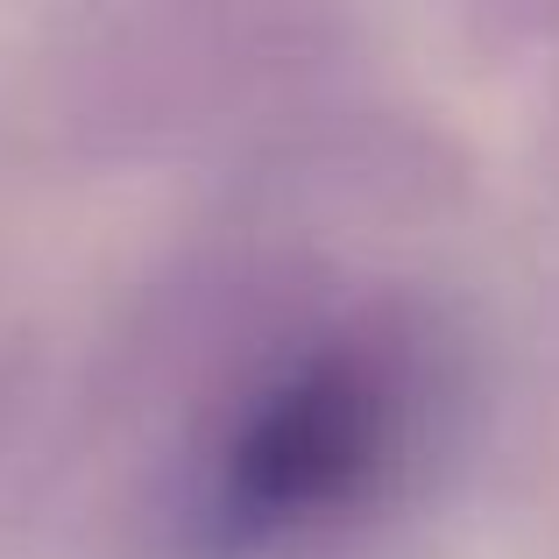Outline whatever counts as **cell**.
<instances>
[{
	"label": "cell",
	"instance_id": "6da1fadb",
	"mask_svg": "<svg viewBox=\"0 0 559 559\" xmlns=\"http://www.w3.org/2000/svg\"><path fill=\"white\" fill-rule=\"evenodd\" d=\"M390 376L361 355L298 369L227 453V518L241 532H298L347 510L390 461Z\"/></svg>",
	"mask_w": 559,
	"mask_h": 559
}]
</instances>
